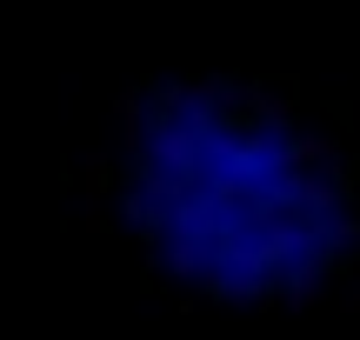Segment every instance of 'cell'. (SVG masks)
Wrapping results in <instances>:
<instances>
[{"mask_svg":"<svg viewBox=\"0 0 360 340\" xmlns=\"http://www.w3.org/2000/svg\"><path fill=\"white\" fill-rule=\"evenodd\" d=\"M101 207L147 287L281 307L360 267V154L287 74H187L120 93Z\"/></svg>","mask_w":360,"mask_h":340,"instance_id":"1","label":"cell"}]
</instances>
